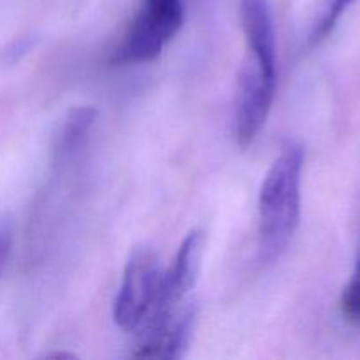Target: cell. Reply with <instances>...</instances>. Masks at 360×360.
Returning a JSON list of instances; mask_svg holds the SVG:
<instances>
[{
	"mask_svg": "<svg viewBox=\"0 0 360 360\" xmlns=\"http://www.w3.org/2000/svg\"><path fill=\"white\" fill-rule=\"evenodd\" d=\"M13 250V225L9 218H0V278L6 274Z\"/></svg>",
	"mask_w": 360,
	"mask_h": 360,
	"instance_id": "11",
	"label": "cell"
},
{
	"mask_svg": "<svg viewBox=\"0 0 360 360\" xmlns=\"http://www.w3.org/2000/svg\"><path fill=\"white\" fill-rule=\"evenodd\" d=\"M340 306L341 313L348 322L360 326V257L355 264L354 274H352L350 281L347 283L343 295H341Z\"/></svg>",
	"mask_w": 360,
	"mask_h": 360,
	"instance_id": "10",
	"label": "cell"
},
{
	"mask_svg": "<svg viewBox=\"0 0 360 360\" xmlns=\"http://www.w3.org/2000/svg\"><path fill=\"white\" fill-rule=\"evenodd\" d=\"M162 278L164 269L153 250L139 248L132 253L125 266L122 287L112 309L120 329L136 333L146 326L160 295Z\"/></svg>",
	"mask_w": 360,
	"mask_h": 360,
	"instance_id": "4",
	"label": "cell"
},
{
	"mask_svg": "<svg viewBox=\"0 0 360 360\" xmlns=\"http://www.w3.org/2000/svg\"><path fill=\"white\" fill-rule=\"evenodd\" d=\"M304 150L288 141L267 171L259 193V255L266 264L280 259L301 220V176Z\"/></svg>",
	"mask_w": 360,
	"mask_h": 360,
	"instance_id": "1",
	"label": "cell"
},
{
	"mask_svg": "<svg viewBox=\"0 0 360 360\" xmlns=\"http://www.w3.org/2000/svg\"><path fill=\"white\" fill-rule=\"evenodd\" d=\"M241 25L246 48L276 51V32L269 0H241Z\"/></svg>",
	"mask_w": 360,
	"mask_h": 360,
	"instance_id": "7",
	"label": "cell"
},
{
	"mask_svg": "<svg viewBox=\"0 0 360 360\" xmlns=\"http://www.w3.org/2000/svg\"><path fill=\"white\" fill-rule=\"evenodd\" d=\"M202 252L204 234L200 231H192L183 239L172 266L164 271L160 295H158L153 313L148 319L146 326L143 327L144 330H148L155 323L162 322L164 319L171 316L176 309H179V304L185 301L186 294L192 290L197 276H199Z\"/></svg>",
	"mask_w": 360,
	"mask_h": 360,
	"instance_id": "5",
	"label": "cell"
},
{
	"mask_svg": "<svg viewBox=\"0 0 360 360\" xmlns=\"http://www.w3.org/2000/svg\"><path fill=\"white\" fill-rule=\"evenodd\" d=\"M183 0H144L125 37L111 56L112 65L151 62L183 27Z\"/></svg>",
	"mask_w": 360,
	"mask_h": 360,
	"instance_id": "3",
	"label": "cell"
},
{
	"mask_svg": "<svg viewBox=\"0 0 360 360\" xmlns=\"http://www.w3.org/2000/svg\"><path fill=\"white\" fill-rule=\"evenodd\" d=\"M355 0H320L316 7L315 18L311 21V28L308 34V48H315L333 32L345 11L354 4Z\"/></svg>",
	"mask_w": 360,
	"mask_h": 360,
	"instance_id": "9",
	"label": "cell"
},
{
	"mask_svg": "<svg viewBox=\"0 0 360 360\" xmlns=\"http://www.w3.org/2000/svg\"><path fill=\"white\" fill-rule=\"evenodd\" d=\"M95 118H97V111L90 105L72 109L60 129L58 141H56V157L69 158L70 155L76 153L88 137Z\"/></svg>",
	"mask_w": 360,
	"mask_h": 360,
	"instance_id": "8",
	"label": "cell"
},
{
	"mask_svg": "<svg viewBox=\"0 0 360 360\" xmlns=\"http://www.w3.org/2000/svg\"><path fill=\"white\" fill-rule=\"evenodd\" d=\"M248 49L236 88L234 132L239 146H252L273 108L276 91V53Z\"/></svg>",
	"mask_w": 360,
	"mask_h": 360,
	"instance_id": "2",
	"label": "cell"
},
{
	"mask_svg": "<svg viewBox=\"0 0 360 360\" xmlns=\"http://www.w3.org/2000/svg\"><path fill=\"white\" fill-rule=\"evenodd\" d=\"M195 327L193 308L176 309L171 316L146 330L143 345L134 355L139 359H181L192 340Z\"/></svg>",
	"mask_w": 360,
	"mask_h": 360,
	"instance_id": "6",
	"label": "cell"
}]
</instances>
